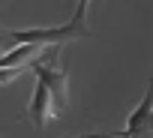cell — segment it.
<instances>
[{"instance_id":"cell-4","label":"cell","mask_w":153,"mask_h":138,"mask_svg":"<svg viewBox=\"0 0 153 138\" xmlns=\"http://www.w3.org/2000/svg\"><path fill=\"white\" fill-rule=\"evenodd\" d=\"M24 72V66H0V84H12Z\"/></svg>"},{"instance_id":"cell-5","label":"cell","mask_w":153,"mask_h":138,"mask_svg":"<svg viewBox=\"0 0 153 138\" xmlns=\"http://www.w3.org/2000/svg\"><path fill=\"white\" fill-rule=\"evenodd\" d=\"M15 42H12V33H3V30H0V54H3L6 48H12Z\"/></svg>"},{"instance_id":"cell-2","label":"cell","mask_w":153,"mask_h":138,"mask_svg":"<svg viewBox=\"0 0 153 138\" xmlns=\"http://www.w3.org/2000/svg\"><path fill=\"white\" fill-rule=\"evenodd\" d=\"M27 114H30V123L36 129H45L51 117H57V105L51 99V90L39 81L33 87V96H30V105H27Z\"/></svg>"},{"instance_id":"cell-1","label":"cell","mask_w":153,"mask_h":138,"mask_svg":"<svg viewBox=\"0 0 153 138\" xmlns=\"http://www.w3.org/2000/svg\"><path fill=\"white\" fill-rule=\"evenodd\" d=\"M30 69L36 72V78L51 90V99L57 108L69 105V69H57L54 63H30Z\"/></svg>"},{"instance_id":"cell-6","label":"cell","mask_w":153,"mask_h":138,"mask_svg":"<svg viewBox=\"0 0 153 138\" xmlns=\"http://www.w3.org/2000/svg\"><path fill=\"white\" fill-rule=\"evenodd\" d=\"M147 132H153V108H150V120H147Z\"/></svg>"},{"instance_id":"cell-3","label":"cell","mask_w":153,"mask_h":138,"mask_svg":"<svg viewBox=\"0 0 153 138\" xmlns=\"http://www.w3.org/2000/svg\"><path fill=\"white\" fill-rule=\"evenodd\" d=\"M150 108H153V78L147 81V93L141 99V105L132 111V117L126 120V135H144L147 132V120H150Z\"/></svg>"}]
</instances>
